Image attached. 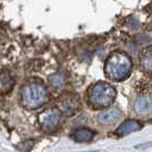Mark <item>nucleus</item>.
Returning <instances> with one entry per match:
<instances>
[{"mask_svg":"<svg viewBox=\"0 0 152 152\" xmlns=\"http://www.w3.org/2000/svg\"><path fill=\"white\" fill-rule=\"evenodd\" d=\"M133 69V63L128 55L115 52L107 57L105 62V76L113 81H121L128 78Z\"/></svg>","mask_w":152,"mask_h":152,"instance_id":"nucleus-1","label":"nucleus"},{"mask_svg":"<svg viewBox=\"0 0 152 152\" xmlns=\"http://www.w3.org/2000/svg\"><path fill=\"white\" fill-rule=\"evenodd\" d=\"M22 104L24 107L34 110L44 105L48 99V93L44 85L38 81H31L22 89Z\"/></svg>","mask_w":152,"mask_h":152,"instance_id":"nucleus-2","label":"nucleus"},{"mask_svg":"<svg viewBox=\"0 0 152 152\" xmlns=\"http://www.w3.org/2000/svg\"><path fill=\"white\" fill-rule=\"evenodd\" d=\"M115 89L107 83H97L88 91V103L94 109L110 107L115 99Z\"/></svg>","mask_w":152,"mask_h":152,"instance_id":"nucleus-3","label":"nucleus"},{"mask_svg":"<svg viewBox=\"0 0 152 152\" xmlns=\"http://www.w3.org/2000/svg\"><path fill=\"white\" fill-rule=\"evenodd\" d=\"M61 122V112L57 109H47L39 114V124L47 133H53Z\"/></svg>","mask_w":152,"mask_h":152,"instance_id":"nucleus-4","label":"nucleus"},{"mask_svg":"<svg viewBox=\"0 0 152 152\" xmlns=\"http://www.w3.org/2000/svg\"><path fill=\"white\" fill-rule=\"evenodd\" d=\"M120 111L115 107H111L109 110H105L103 112L97 115V121L101 122L102 125H110V124H113L119 118H120Z\"/></svg>","mask_w":152,"mask_h":152,"instance_id":"nucleus-5","label":"nucleus"},{"mask_svg":"<svg viewBox=\"0 0 152 152\" xmlns=\"http://www.w3.org/2000/svg\"><path fill=\"white\" fill-rule=\"evenodd\" d=\"M134 109L140 115H146L152 111V99L148 96H141L136 99Z\"/></svg>","mask_w":152,"mask_h":152,"instance_id":"nucleus-6","label":"nucleus"},{"mask_svg":"<svg viewBox=\"0 0 152 152\" xmlns=\"http://www.w3.org/2000/svg\"><path fill=\"white\" fill-rule=\"evenodd\" d=\"M141 127H142V125L136 120H126L118 127V129L115 130V134L118 136H125L130 133L137 132L138 129H141Z\"/></svg>","mask_w":152,"mask_h":152,"instance_id":"nucleus-7","label":"nucleus"},{"mask_svg":"<svg viewBox=\"0 0 152 152\" xmlns=\"http://www.w3.org/2000/svg\"><path fill=\"white\" fill-rule=\"evenodd\" d=\"M61 109L63 113L66 114L68 117L73 115L79 109V101L77 99V97H73V96L66 97L61 102Z\"/></svg>","mask_w":152,"mask_h":152,"instance_id":"nucleus-8","label":"nucleus"},{"mask_svg":"<svg viewBox=\"0 0 152 152\" xmlns=\"http://www.w3.org/2000/svg\"><path fill=\"white\" fill-rule=\"evenodd\" d=\"M141 69L146 75L152 76V46L148 47L141 56Z\"/></svg>","mask_w":152,"mask_h":152,"instance_id":"nucleus-9","label":"nucleus"},{"mask_svg":"<svg viewBox=\"0 0 152 152\" xmlns=\"http://www.w3.org/2000/svg\"><path fill=\"white\" fill-rule=\"evenodd\" d=\"M13 86H14V79L12 78L9 72L4 70L1 72V76H0V91H1V94L5 95V94L9 93L12 91Z\"/></svg>","mask_w":152,"mask_h":152,"instance_id":"nucleus-10","label":"nucleus"},{"mask_svg":"<svg viewBox=\"0 0 152 152\" xmlns=\"http://www.w3.org/2000/svg\"><path fill=\"white\" fill-rule=\"evenodd\" d=\"M73 138L76 142H80V143H85V142H89L93 138V132L87 128H80L77 129L73 133Z\"/></svg>","mask_w":152,"mask_h":152,"instance_id":"nucleus-11","label":"nucleus"},{"mask_svg":"<svg viewBox=\"0 0 152 152\" xmlns=\"http://www.w3.org/2000/svg\"><path fill=\"white\" fill-rule=\"evenodd\" d=\"M49 81H50L52 86L56 87V88H61L65 83V78L62 73H56V75H54L49 78Z\"/></svg>","mask_w":152,"mask_h":152,"instance_id":"nucleus-12","label":"nucleus"},{"mask_svg":"<svg viewBox=\"0 0 152 152\" xmlns=\"http://www.w3.org/2000/svg\"><path fill=\"white\" fill-rule=\"evenodd\" d=\"M150 122H152V119H151V120H150Z\"/></svg>","mask_w":152,"mask_h":152,"instance_id":"nucleus-13","label":"nucleus"}]
</instances>
